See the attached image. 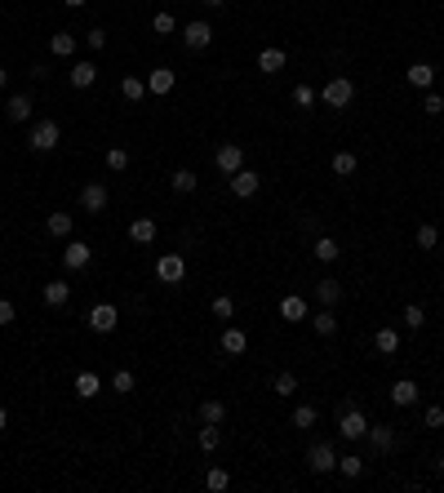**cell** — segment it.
I'll use <instances>...</instances> for the list:
<instances>
[{
    "mask_svg": "<svg viewBox=\"0 0 444 493\" xmlns=\"http://www.w3.org/2000/svg\"><path fill=\"white\" fill-rule=\"evenodd\" d=\"M293 103H298V107L307 111L311 103H316V89H311V85H293Z\"/></svg>",
    "mask_w": 444,
    "mask_h": 493,
    "instance_id": "46",
    "label": "cell"
},
{
    "mask_svg": "<svg viewBox=\"0 0 444 493\" xmlns=\"http://www.w3.org/2000/svg\"><path fill=\"white\" fill-rule=\"evenodd\" d=\"M316 422H320V409L316 404H298V409H293V426H298V431H311Z\"/></svg>",
    "mask_w": 444,
    "mask_h": 493,
    "instance_id": "30",
    "label": "cell"
},
{
    "mask_svg": "<svg viewBox=\"0 0 444 493\" xmlns=\"http://www.w3.org/2000/svg\"><path fill=\"white\" fill-rule=\"evenodd\" d=\"M103 160H107V169H111V174H125V169H129V152H125V147H111Z\"/></svg>",
    "mask_w": 444,
    "mask_h": 493,
    "instance_id": "40",
    "label": "cell"
},
{
    "mask_svg": "<svg viewBox=\"0 0 444 493\" xmlns=\"http://www.w3.org/2000/svg\"><path fill=\"white\" fill-rule=\"evenodd\" d=\"M58 138H62V125L58 120H36V125H31V134H27V147H31V152H54Z\"/></svg>",
    "mask_w": 444,
    "mask_h": 493,
    "instance_id": "2",
    "label": "cell"
},
{
    "mask_svg": "<svg viewBox=\"0 0 444 493\" xmlns=\"http://www.w3.org/2000/svg\"><path fill=\"white\" fill-rule=\"evenodd\" d=\"M134 382H138V378L129 373V369H116V373H111V391H116V396H129V391H134Z\"/></svg>",
    "mask_w": 444,
    "mask_h": 493,
    "instance_id": "38",
    "label": "cell"
},
{
    "mask_svg": "<svg viewBox=\"0 0 444 493\" xmlns=\"http://www.w3.org/2000/svg\"><path fill=\"white\" fill-rule=\"evenodd\" d=\"M107 200H111V196H107L103 183H85V187H80V209H85V213H107Z\"/></svg>",
    "mask_w": 444,
    "mask_h": 493,
    "instance_id": "8",
    "label": "cell"
},
{
    "mask_svg": "<svg viewBox=\"0 0 444 493\" xmlns=\"http://www.w3.org/2000/svg\"><path fill=\"white\" fill-rule=\"evenodd\" d=\"M280 316H285V320H307V298H302V293H289V298H280Z\"/></svg>",
    "mask_w": 444,
    "mask_h": 493,
    "instance_id": "26",
    "label": "cell"
},
{
    "mask_svg": "<svg viewBox=\"0 0 444 493\" xmlns=\"http://www.w3.org/2000/svg\"><path fill=\"white\" fill-rule=\"evenodd\" d=\"M400 320H404V329H422V324H426V311H422L418 302H409V307L400 311Z\"/></svg>",
    "mask_w": 444,
    "mask_h": 493,
    "instance_id": "41",
    "label": "cell"
},
{
    "mask_svg": "<svg viewBox=\"0 0 444 493\" xmlns=\"http://www.w3.org/2000/svg\"><path fill=\"white\" fill-rule=\"evenodd\" d=\"M271 391H275V396H285V400H289V396H293V391H298V378H293L289 369H285V373H275V382H271Z\"/></svg>",
    "mask_w": 444,
    "mask_h": 493,
    "instance_id": "37",
    "label": "cell"
},
{
    "mask_svg": "<svg viewBox=\"0 0 444 493\" xmlns=\"http://www.w3.org/2000/svg\"><path fill=\"white\" fill-rule=\"evenodd\" d=\"M422 111H426V116H440V111H444V98H440L436 89H426V98H422Z\"/></svg>",
    "mask_w": 444,
    "mask_h": 493,
    "instance_id": "45",
    "label": "cell"
},
{
    "mask_svg": "<svg viewBox=\"0 0 444 493\" xmlns=\"http://www.w3.org/2000/svg\"><path fill=\"white\" fill-rule=\"evenodd\" d=\"M209 307H213V316H218V320H232L236 316V298H232V293H218Z\"/></svg>",
    "mask_w": 444,
    "mask_h": 493,
    "instance_id": "35",
    "label": "cell"
},
{
    "mask_svg": "<svg viewBox=\"0 0 444 493\" xmlns=\"http://www.w3.org/2000/svg\"><path fill=\"white\" fill-rule=\"evenodd\" d=\"M436 471H440V475H444V453H440V458H436Z\"/></svg>",
    "mask_w": 444,
    "mask_h": 493,
    "instance_id": "53",
    "label": "cell"
},
{
    "mask_svg": "<svg viewBox=\"0 0 444 493\" xmlns=\"http://www.w3.org/2000/svg\"><path fill=\"white\" fill-rule=\"evenodd\" d=\"M307 467L316 471V475H329V471H338V449L329 445V440H316V445L307 449Z\"/></svg>",
    "mask_w": 444,
    "mask_h": 493,
    "instance_id": "5",
    "label": "cell"
},
{
    "mask_svg": "<svg viewBox=\"0 0 444 493\" xmlns=\"http://www.w3.org/2000/svg\"><path fill=\"white\" fill-rule=\"evenodd\" d=\"M85 45H89V49H107V31H103V27H89V31H85Z\"/></svg>",
    "mask_w": 444,
    "mask_h": 493,
    "instance_id": "47",
    "label": "cell"
},
{
    "mask_svg": "<svg viewBox=\"0 0 444 493\" xmlns=\"http://www.w3.org/2000/svg\"><path fill=\"white\" fill-rule=\"evenodd\" d=\"M311 293H316L320 307H338L342 302V285L334 280V276H329V280H316V289H311Z\"/></svg>",
    "mask_w": 444,
    "mask_h": 493,
    "instance_id": "17",
    "label": "cell"
},
{
    "mask_svg": "<svg viewBox=\"0 0 444 493\" xmlns=\"http://www.w3.org/2000/svg\"><path fill=\"white\" fill-rule=\"evenodd\" d=\"M227 418V404L222 400H205L200 404V422H222Z\"/></svg>",
    "mask_w": 444,
    "mask_h": 493,
    "instance_id": "42",
    "label": "cell"
},
{
    "mask_svg": "<svg viewBox=\"0 0 444 493\" xmlns=\"http://www.w3.org/2000/svg\"><path fill=\"white\" fill-rule=\"evenodd\" d=\"M436 244H440L436 222H422V227H418V249H436Z\"/></svg>",
    "mask_w": 444,
    "mask_h": 493,
    "instance_id": "43",
    "label": "cell"
},
{
    "mask_svg": "<svg viewBox=\"0 0 444 493\" xmlns=\"http://www.w3.org/2000/svg\"><path fill=\"white\" fill-rule=\"evenodd\" d=\"M152 31H156V36H173V31H178V23H173V13H156V18H152Z\"/></svg>",
    "mask_w": 444,
    "mask_h": 493,
    "instance_id": "44",
    "label": "cell"
},
{
    "mask_svg": "<svg viewBox=\"0 0 444 493\" xmlns=\"http://www.w3.org/2000/svg\"><path fill=\"white\" fill-rule=\"evenodd\" d=\"M258 72H262V76L285 72V49H262V54H258Z\"/></svg>",
    "mask_w": 444,
    "mask_h": 493,
    "instance_id": "20",
    "label": "cell"
},
{
    "mask_svg": "<svg viewBox=\"0 0 444 493\" xmlns=\"http://www.w3.org/2000/svg\"><path fill=\"white\" fill-rule=\"evenodd\" d=\"M218 445H222V422H205V426H200V449L213 453Z\"/></svg>",
    "mask_w": 444,
    "mask_h": 493,
    "instance_id": "32",
    "label": "cell"
},
{
    "mask_svg": "<svg viewBox=\"0 0 444 493\" xmlns=\"http://www.w3.org/2000/svg\"><path fill=\"white\" fill-rule=\"evenodd\" d=\"M98 391H103V378H98L93 369H80V373H76V396H80V400H93Z\"/></svg>",
    "mask_w": 444,
    "mask_h": 493,
    "instance_id": "16",
    "label": "cell"
},
{
    "mask_svg": "<svg viewBox=\"0 0 444 493\" xmlns=\"http://www.w3.org/2000/svg\"><path fill=\"white\" fill-rule=\"evenodd\" d=\"M338 471L347 475V480H360V475H365V458H360V453H347V458H338Z\"/></svg>",
    "mask_w": 444,
    "mask_h": 493,
    "instance_id": "34",
    "label": "cell"
},
{
    "mask_svg": "<svg viewBox=\"0 0 444 493\" xmlns=\"http://www.w3.org/2000/svg\"><path fill=\"white\" fill-rule=\"evenodd\" d=\"M404 76H409V85H418V89H431L436 85V67H431V62H414Z\"/></svg>",
    "mask_w": 444,
    "mask_h": 493,
    "instance_id": "21",
    "label": "cell"
},
{
    "mask_svg": "<svg viewBox=\"0 0 444 493\" xmlns=\"http://www.w3.org/2000/svg\"><path fill=\"white\" fill-rule=\"evenodd\" d=\"M62 5H67V9H85L89 0H62Z\"/></svg>",
    "mask_w": 444,
    "mask_h": 493,
    "instance_id": "51",
    "label": "cell"
},
{
    "mask_svg": "<svg viewBox=\"0 0 444 493\" xmlns=\"http://www.w3.org/2000/svg\"><path fill=\"white\" fill-rule=\"evenodd\" d=\"M156 280L160 285H183L187 280V254H164V258H156Z\"/></svg>",
    "mask_w": 444,
    "mask_h": 493,
    "instance_id": "3",
    "label": "cell"
},
{
    "mask_svg": "<svg viewBox=\"0 0 444 493\" xmlns=\"http://www.w3.org/2000/svg\"><path fill=\"white\" fill-rule=\"evenodd\" d=\"M169 187H173V191H178V196H191V191H195V187H200V178H195V174H191V169H178V174H173V178H169Z\"/></svg>",
    "mask_w": 444,
    "mask_h": 493,
    "instance_id": "33",
    "label": "cell"
},
{
    "mask_svg": "<svg viewBox=\"0 0 444 493\" xmlns=\"http://www.w3.org/2000/svg\"><path fill=\"white\" fill-rule=\"evenodd\" d=\"M338 436H342V440H351V445L369 436V422H365V414H360L355 404H342V414H338Z\"/></svg>",
    "mask_w": 444,
    "mask_h": 493,
    "instance_id": "1",
    "label": "cell"
},
{
    "mask_svg": "<svg viewBox=\"0 0 444 493\" xmlns=\"http://www.w3.org/2000/svg\"><path fill=\"white\" fill-rule=\"evenodd\" d=\"M5 116H9V120H31V98H27V94H13L9 107H5Z\"/></svg>",
    "mask_w": 444,
    "mask_h": 493,
    "instance_id": "31",
    "label": "cell"
},
{
    "mask_svg": "<svg viewBox=\"0 0 444 493\" xmlns=\"http://www.w3.org/2000/svg\"><path fill=\"white\" fill-rule=\"evenodd\" d=\"M329 164H334V174H338V178H351L360 160H355L351 152H338V156H334V160H329Z\"/></svg>",
    "mask_w": 444,
    "mask_h": 493,
    "instance_id": "36",
    "label": "cell"
},
{
    "mask_svg": "<svg viewBox=\"0 0 444 493\" xmlns=\"http://www.w3.org/2000/svg\"><path fill=\"white\" fill-rule=\"evenodd\" d=\"M320 98H324V107H334V111H342V107H351V98H355V85L347 76H334L329 85L320 89Z\"/></svg>",
    "mask_w": 444,
    "mask_h": 493,
    "instance_id": "4",
    "label": "cell"
},
{
    "mask_svg": "<svg viewBox=\"0 0 444 493\" xmlns=\"http://www.w3.org/2000/svg\"><path fill=\"white\" fill-rule=\"evenodd\" d=\"M258 187H262V178H258L254 169H240V174H232V191L240 196V200H249V196H258Z\"/></svg>",
    "mask_w": 444,
    "mask_h": 493,
    "instance_id": "14",
    "label": "cell"
},
{
    "mask_svg": "<svg viewBox=\"0 0 444 493\" xmlns=\"http://www.w3.org/2000/svg\"><path fill=\"white\" fill-rule=\"evenodd\" d=\"M156 232H160L156 218H134V222H129V240H134V244H152Z\"/></svg>",
    "mask_w": 444,
    "mask_h": 493,
    "instance_id": "18",
    "label": "cell"
},
{
    "mask_svg": "<svg viewBox=\"0 0 444 493\" xmlns=\"http://www.w3.org/2000/svg\"><path fill=\"white\" fill-rule=\"evenodd\" d=\"M205 484H209L213 493H222V489H232V475H227V467H209V475H205Z\"/></svg>",
    "mask_w": 444,
    "mask_h": 493,
    "instance_id": "39",
    "label": "cell"
},
{
    "mask_svg": "<svg viewBox=\"0 0 444 493\" xmlns=\"http://www.w3.org/2000/svg\"><path fill=\"white\" fill-rule=\"evenodd\" d=\"M373 347L382 351V356H396L400 351V329H377V334H373Z\"/></svg>",
    "mask_w": 444,
    "mask_h": 493,
    "instance_id": "24",
    "label": "cell"
},
{
    "mask_svg": "<svg viewBox=\"0 0 444 493\" xmlns=\"http://www.w3.org/2000/svg\"><path fill=\"white\" fill-rule=\"evenodd\" d=\"M67 298H72V285L67 280H49L45 285V307H67Z\"/></svg>",
    "mask_w": 444,
    "mask_h": 493,
    "instance_id": "23",
    "label": "cell"
},
{
    "mask_svg": "<svg viewBox=\"0 0 444 493\" xmlns=\"http://www.w3.org/2000/svg\"><path fill=\"white\" fill-rule=\"evenodd\" d=\"M5 426H9V409L0 404V431H5Z\"/></svg>",
    "mask_w": 444,
    "mask_h": 493,
    "instance_id": "50",
    "label": "cell"
},
{
    "mask_svg": "<svg viewBox=\"0 0 444 493\" xmlns=\"http://www.w3.org/2000/svg\"><path fill=\"white\" fill-rule=\"evenodd\" d=\"M244 347H249V338H244L240 329H222V351L227 356H244Z\"/></svg>",
    "mask_w": 444,
    "mask_h": 493,
    "instance_id": "29",
    "label": "cell"
},
{
    "mask_svg": "<svg viewBox=\"0 0 444 493\" xmlns=\"http://www.w3.org/2000/svg\"><path fill=\"white\" fill-rule=\"evenodd\" d=\"M205 5H213V9H222V5H227V0H205Z\"/></svg>",
    "mask_w": 444,
    "mask_h": 493,
    "instance_id": "54",
    "label": "cell"
},
{
    "mask_svg": "<svg viewBox=\"0 0 444 493\" xmlns=\"http://www.w3.org/2000/svg\"><path fill=\"white\" fill-rule=\"evenodd\" d=\"M5 85H9V72H5V67H0V89H5Z\"/></svg>",
    "mask_w": 444,
    "mask_h": 493,
    "instance_id": "52",
    "label": "cell"
},
{
    "mask_svg": "<svg viewBox=\"0 0 444 493\" xmlns=\"http://www.w3.org/2000/svg\"><path fill=\"white\" fill-rule=\"evenodd\" d=\"M311 254H316L320 262H338V258H342V249H338V240H334V236H320L316 244H311Z\"/></svg>",
    "mask_w": 444,
    "mask_h": 493,
    "instance_id": "28",
    "label": "cell"
},
{
    "mask_svg": "<svg viewBox=\"0 0 444 493\" xmlns=\"http://www.w3.org/2000/svg\"><path fill=\"white\" fill-rule=\"evenodd\" d=\"M72 227H76V218H72V213H62V209H54V213L45 218V232H49V236H58V240H67V236H72Z\"/></svg>",
    "mask_w": 444,
    "mask_h": 493,
    "instance_id": "15",
    "label": "cell"
},
{
    "mask_svg": "<svg viewBox=\"0 0 444 493\" xmlns=\"http://www.w3.org/2000/svg\"><path fill=\"white\" fill-rule=\"evenodd\" d=\"M183 45H187V49H209V45H213V27H209L205 18L187 23V27H183Z\"/></svg>",
    "mask_w": 444,
    "mask_h": 493,
    "instance_id": "10",
    "label": "cell"
},
{
    "mask_svg": "<svg viewBox=\"0 0 444 493\" xmlns=\"http://www.w3.org/2000/svg\"><path fill=\"white\" fill-rule=\"evenodd\" d=\"M18 320V311H13V302L9 298H0V324H13Z\"/></svg>",
    "mask_w": 444,
    "mask_h": 493,
    "instance_id": "49",
    "label": "cell"
},
{
    "mask_svg": "<svg viewBox=\"0 0 444 493\" xmlns=\"http://www.w3.org/2000/svg\"><path fill=\"white\" fill-rule=\"evenodd\" d=\"M369 445H373V453H391L400 445V431L396 426H369Z\"/></svg>",
    "mask_w": 444,
    "mask_h": 493,
    "instance_id": "11",
    "label": "cell"
},
{
    "mask_svg": "<svg viewBox=\"0 0 444 493\" xmlns=\"http://www.w3.org/2000/svg\"><path fill=\"white\" fill-rule=\"evenodd\" d=\"M120 98H125V103H142V98H147V80L142 76H125L120 80Z\"/></svg>",
    "mask_w": 444,
    "mask_h": 493,
    "instance_id": "25",
    "label": "cell"
},
{
    "mask_svg": "<svg viewBox=\"0 0 444 493\" xmlns=\"http://www.w3.org/2000/svg\"><path fill=\"white\" fill-rule=\"evenodd\" d=\"M422 426H436V431H440V426H444V409H440V404H431V409L422 414Z\"/></svg>",
    "mask_w": 444,
    "mask_h": 493,
    "instance_id": "48",
    "label": "cell"
},
{
    "mask_svg": "<svg viewBox=\"0 0 444 493\" xmlns=\"http://www.w3.org/2000/svg\"><path fill=\"white\" fill-rule=\"evenodd\" d=\"M93 80H98V67H93V62H76V67L67 72V85H72V89H89Z\"/></svg>",
    "mask_w": 444,
    "mask_h": 493,
    "instance_id": "19",
    "label": "cell"
},
{
    "mask_svg": "<svg viewBox=\"0 0 444 493\" xmlns=\"http://www.w3.org/2000/svg\"><path fill=\"white\" fill-rule=\"evenodd\" d=\"M311 320V329H316L320 338H334L338 334V320H334V307H324V311H316V316H307Z\"/></svg>",
    "mask_w": 444,
    "mask_h": 493,
    "instance_id": "22",
    "label": "cell"
},
{
    "mask_svg": "<svg viewBox=\"0 0 444 493\" xmlns=\"http://www.w3.org/2000/svg\"><path fill=\"white\" fill-rule=\"evenodd\" d=\"M89 258H93V249L85 240H67V249H62V267H67V271H85Z\"/></svg>",
    "mask_w": 444,
    "mask_h": 493,
    "instance_id": "9",
    "label": "cell"
},
{
    "mask_svg": "<svg viewBox=\"0 0 444 493\" xmlns=\"http://www.w3.org/2000/svg\"><path fill=\"white\" fill-rule=\"evenodd\" d=\"M49 49H54L58 58H72L76 54V31H54V36H49Z\"/></svg>",
    "mask_w": 444,
    "mask_h": 493,
    "instance_id": "27",
    "label": "cell"
},
{
    "mask_svg": "<svg viewBox=\"0 0 444 493\" xmlns=\"http://www.w3.org/2000/svg\"><path fill=\"white\" fill-rule=\"evenodd\" d=\"M213 164H218V174H227V178L240 174L244 169V147L240 142H222L218 152H213Z\"/></svg>",
    "mask_w": 444,
    "mask_h": 493,
    "instance_id": "6",
    "label": "cell"
},
{
    "mask_svg": "<svg viewBox=\"0 0 444 493\" xmlns=\"http://www.w3.org/2000/svg\"><path fill=\"white\" fill-rule=\"evenodd\" d=\"M116 324H120V311L111 302L89 307V329H93V334H116Z\"/></svg>",
    "mask_w": 444,
    "mask_h": 493,
    "instance_id": "7",
    "label": "cell"
},
{
    "mask_svg": "<svg viewBox=\"0 0 444 493\" xmlns=\"http://www.w3.org/2000/svg\"><path fill=\"white\" fill-rule=\"evenodd\" d=\"M418 382L414 378H396V387H391V404H400V409H409V404H418Z\"/></svg>",
    "mask_w": 444,
    "mask_h": 493,
    "instance_id": "12",
    "label": "cell"
},
{
    "mask_svg": "<svg viewBox=\"0 0 444 493\" xmlns=\"http://www.w3.org/2000/svg\"><path fill=\"white\" fill-rule=\"evenodd\" d=\"M173 85H178V76H173L169 67H156L152 76H147V94H156V98H164V94H173Z\"/></svg>",
    "mask_w": 444,
    "mask_h": 493,
    "instance_id": "13",
    "label": "cell"
}]
</instances>
